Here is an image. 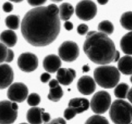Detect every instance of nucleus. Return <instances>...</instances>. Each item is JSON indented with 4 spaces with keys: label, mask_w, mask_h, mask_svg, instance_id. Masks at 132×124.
I'll return each mask as SVG.
<instances>
[{
    "label": "nucleus",
    "mask_w": 132,
    "mask_h": 124,
    "mask_svg": "<svg viewBox=\"0 0 132 124\" xmlns=\"http://www.w3.org/2000/svg\"><path fill=\"white\" fill-rule=\"evenodd\" d=\"M24 40L34 47H45L54 42L61 30L59 8L55 4L37 6L27 12L21 24Z\"/></svg>",
    "instance_id": "1"
},
{
    "label": "nucleus",
    "mask_w": 132,
    "mask_h": 124,
    "mask_svg": "<svg viewBox=\"0 0 132 124\" xmlns=\"http://www.w3.org/2000/svg\"><path fill=\"white\" fill-rule=\"evenodd\" d=\"M83 50L92 61L101 65L113 62L116 53V45L108 35L97 31L86 34Z\"/></svg>",
    "instance_id": "2"
},
{
    "label": "nucleus",
    "mask_w": 132,
    "mask_h": 124,
    "mask_svg": "<svg viewBox=\"0 0 132 124\" xmlns=\"http://www.w3.org/2000/svg\"><path fill=\"white\" fill-rule=\"evenodd\" d=\"M94 76V80L99 86L110 89L119 83L121 74L118 68L115 66L102 65L95 68Z\"/></svg>",
    "instance_id": "3"
},
{
    "label": "nucleus",
    "mask_w": 132,
    "mask_h": 124,
    "mask_svg": "<svg viewBox=\"0 0 132 124\" xmlns=\"http://www.w3.org/2000/svg\"><path fill=\"white\" fill-rule=\"evenodd\" d=\"M109 114L115 124H130L132 121V105L122 99H116L110 107Z\"/></svg>",
    "instance_id": "4"
},
{
    "label": "nucleus",
    "mask_w": 132,
    "mask_h": 124,
    "mask_svg": "<svg viewBox=\"0 0 132 124\" xmlns=\"http://www.w3.org/2000/svg\"><path fill=\"white\" fill-rule=\"evenodd\" d=\"M111 105V96L108 92L101 90L93 96L90 103L92 111L96 114L106 112Z\"/></svg>",
    "instance_id": "5"
},
{
    "label": "nucleus",
    "mask_w": 132,
    "mask_h": 124,
    "mask_svg": "<svg viewBox=\"0 0 132 124\" xmlns=\"http://www.w3.org/2000/svg\"><path fill=\"white\" fill-rule=\"evenodd\" d=\"M18 105L9 100L0 102V124H12L18 117Z\"/></svg>",
    "instance_id": "6"
},
{
    "label": "nucleus",
    "mask_w": 132,
    "mask_h": 124,
    "mask_svg": "<svg viewBox=\"0 0 132 124\" xmlns=\"http://www.w3.org/2000/svg\"><path fill=\"white\" fill-rule=\"evenodd\" d=\"M97 12V5L92 0H81L76 5V15L81 20H91L96 16Z\"/></svg>",
    "instance_id": "7"
},
{
    "label": "nucleus",
    "mask_w": 132,
    "mask_h": 124,
    "mask_svg": "<svg viewBox=\"0 0 132 124\" xmlns=\"http://www.w3.org/2000/svg\"><path fill=\"white\" fill-rule=\"evenodd\" d=\"M58 53L61 59L67 62H72L78 58L79 48L74 41H66L59 46Z\"/></svg>",
    "instance_id": "8"
},
{
    "label": "nucleus",
    "mask_w": 132,
    "mask_h": 124,
    "mask_svg": "<svg viewBox=\"0 0 132 124\" xmlns=\"http://www.w3.org/2000/svg\"><path fill=\"white\" fill-rule=\"evenodd\" d=\"M28 89L25 84L15 82L9 86L7 90V97L11 102L21 103L27 98Z\"/></svg>",
    "instance_id": "9"
},
{
    "label": "nucleus",
    "mask_w": 132,
    "mask_h": 124,
    "mask_svg": "<svg viewBox=\"0 0 132 124\" xmlns=\"http://www.w3.org/2000/svg\"><path fill=\"white\" fill-rule=\"evenodd\" d=\"M18 65L23 72H33L38 67V58L33 53H22L18 59Z\"/></svg>",
    "instance_id": "10"
},
{
    "label": "nucleus",
    "mask_w": 132,
    "mask_h": 124,
    "mask_svg": "<svg viewBox=\"0 0 132 124\" xmlns=\"http://www.w3.org/2000/svg\"><path fill=\"white\" fill-rule=\"evenodd\" d=\"M14 71L9 65L0 64V89H5L10 86L14 80Z\"/></svg>",
    "instance_id": "11"
},
{
    "label": "nucleus",
    "mask_w": 132,
    "mask_h": 124,
    "mask_svg": "<svg viewBox=\"0 0 132 124\" xmlns=\"http://www.w3.org/2000/svg\"><path fill=\"white\" fill-rule=\"evenodd\" d=\"M78 90L84 95H90L96 89V82L89 76H83L77 81Z\"/></svg>",
    "instance_id": "12"
},
{
    "label": "nucleus",
    "mask_w": 132,
    "mask_h": 124,
    "mask_svg": "<svg viewBox=\"0 0 132 124\" xmlns=\"http://www.w3.org/2000/svg\"><path fill=\"white\" fill-rule=\"evenodd\" d=\"M61 59L55 54H49L43 59V65L45 71L48 73H54L61 68Z\"/></svg>",
    "instance_id": "13"
},
{
    "label": "nucleus",
    "mask_w": 132,
    "mask_h": 124,
    "mask_svg": "<svg viewBox=\"0 0 132 124\" xmlns=\"http://www.w3.org/2000/svg\"><path fill=\"white\" fill-rule=\"evenodd\" d=\"M76 77V72L72 68H60L57 71V80L63 85H69Z\"/></svg>",
    "instance_id": "14"
},
{
    "label": "nucleus",
    "mask_w": 132,
    "mask_h": 124,
    "mask_svg": "<svg viewBox=\"0 0 132 124\" xmlns=\"http://www.w3.org/2000/svg\"><path fill=\"white\" fill-rule=\"evenodd\" d=\"M68 107L73 108L77 114H80L88 109L90 102L86 98H75L69 101Z\"/></svg>",
    "instance_id": "15"
},
{
    "label": "nucleus",
    "mask_w": 132,
    "mask_h": 124,
    "mask_svg": "<svg viewBox=\"0 0 132 124\" xmlns=\"http://www.w3.org/2000/svg\"><path fill=\"white\" fill-rule=\"evenodd\" d=\"M45 111L43 108L33 107L30 109L27 113V120L30 124H42L41 113Z\"/></svg>",
    "instance_id": "16"
},
{
    "label": "nucleus",
    "mask_w": 132,
    "mask_h": 124,
    "mask_svg": "<svg viewBox=\"0 0 132 124\" xmlns=\"http://www.w3.org/2000/svg\"><path fill=\"white\" fill-rule=\"evenodd\" d=\"M118 70L125 75L132 74V56L126 55L118 61Z\"/></svg>",
    "instance_id": "17"
},
{
    "label": "nucleus",
    "mask_w": 132,
    "mask_h": 124,
    "mask_svg": "<svg viewBox=\"0 0 132 124\" xmlns=\"http://www.w3.org/2000/svg\"><path fill=\"white\" fill-rule=\"evenodd\" d=\"M0 40L7 47H12L16 44L18 37L12 30H5L0 34Z\"/></svg>",
    "instance_id": "18"
},
{
    "label": "nucleus",
    "mask_w": 132,
    "mask_h": 124,
    "mask_svg": "<svg viewBox=\"0 0 132 124\" xmlns=\"http://www.w3.org/2000/svg\"><path fill=\"white\" fill-rule=\"evenodd\" d=\"M73 12V6L68 3H63L59 8V18L63 21H68L72 16Z\"/></svg>",
    "instance_id": "19"
},
{
    "label": "nucleus",
    "mask_w": 132,
    "mask_h": 124,
    "mask_svg": "<svg viewBox=\"0 0 132 124\" xmlns=\"http://www.w3.org/2000/svg\"><path fill=\"white\" fill-rule=\"evenodd\" d=\"M121 50L127 55H132V31L122 36L120 41Z\"/></svg>",
    "instance_id": "20"
},
{
    "label": "nucleus",
    "mask_w": 132,
    "mask_h": 124,
    "mask_svg": "<svg viewBox=\"0 0 132 124\" xmlns=\"http://www.w3.org/2000/svg\"><path fill=\"white\" fill-rule=\"evenodd\" d=\"M114 94L119 99H125L127 98L129 91V85L126 83H121L115 87Z\"/></svg>",
    "instance_id": "21"
},
{
    "label": "nucleus",
    "mask_w": 132,
    "mask_h": 124,
    "mask_svg": "<svg viewBox=\"0 0 132 124\" xmlns=\"http://www.w3.org/2000/svg\"><path fill=\"white\" fill-rule=\"evenodd\" d=\"M63 96V90L60 85L50 88L48 98L50 101L57 102L60 100Z\"/></svg>",
    "instance_id": "22"
},
{
    "label": "nucleus",
    "mask_w": 132,
    "mask_h": 124,
    "mask_svg": "<svg viewBox=\"0 0 132 124\" xmlns=\"http://www.w3.org/2000/svg\"><path fill=\"white\" fill-rule=\"evenodd\" d=\"M6 26L10 30H17L20 25V18L18 15H10L5 19Z\"/></svg>",
    "instance_id": "23"
},
{
    "label": "nucleus",
    "mask_w": 132,
    "mask_h": 124,
    "mask_svg": "<svg viewBox=\"0 0 132 124\" xmlns=\"http://www.w3.org/2000/svg\"><path fill=\"white\" fill-rule=\"evenodd\" d=\"M121 26L128 30H132V12L123 13L120 19Z\"/></svg>",
    "instance_id": "24"
},
{
    "label": "nucleus",
    "mask_w": 132,
    "mask_h": 124,
    "mask_svg": "<svg viewBox=\"0 0 132 124\" xmlns=\"http://www.w3.org/2000/svg\"><path fill=\"white\" fill-rule=\"evenodd\" d=\"M98 30L106 35H111L114 30V27L111 21L104 20L102 21L98 25Z\"/></svg>",
    "instance_id": "25"
},
{
    "label": "nucleus",
    "mask_w": 132,
    "mask_h": 124,
    "mask_svg": "<svg viewBox=\"0 0 132 124\" xmlns=\"http://www.w3.org/2000/svg\"><path fill=\"white\" fill-rule=\"evenodd\" d=\"M85 124H110L108 120L105 117L101 115L92 116L86 121Z\"/></svg>",
    "instance_id": "26"
},
{
    "label": "nucleus",
    "mask_w": 132,
    "mask_h": 124,
    "mask_svg": "<svg viewBox=\"0 0 132 124\" xmlns=\"http://www.w3.org/2000/svg\"><path fill=\"white\" fill-rule=\"evenodd\" d=\"M41 102V97L37 93H31L27 96V103L30 106L36 107Z\"/></svg>",
    "instance_id": "27"
},
{
    "label": "nucleus",
    "mask_w": 132,
    "mask_h": 124,
    "mask_svg": "<svg viewBox=\"0 0 132 124\" xmlns=\"http://www.w3.org/2000/svg\"><path fill=\"white\" fill-rule=\"evenodd\" d=\"M76 114H77L76 111L73 109L72 107H68V108H67L65 109L64 112V117L66 120H70L71 119L73 118L75 116H76Z\"/></svg>",
    "instance_id": "28"
},
{
    "label": "nucleus",
    "mask_w": 132,
    "mask_h": 124,
    "mask_svg": "<svg viewBox=\"0 0 132 124\" xmlns=\"http://www.w3.org/2000/svg\"><path fill=\"white\" fill-rule=\"evenodd\" d=\"M8 48L6 45L0 42V64L5 61L6 55H7Z\"/></svg>",
    "instance_id": "29"
},
{
    "label": "nucleus",
    "mask_w": 132,
    "mask_h": 124,
    "mask_svg": "<svg viewBox=\"0 0 132 124\" xmlns=\"http://www.w3.org/2000/svg\"><path fill=\"white\" fill-rule=\"evenodd\" d=\"M77 33L81 35V36H84V35L86 34L88 32V27L87 25L82 23V24H80L77 27Z\"/></svg>",
    "instance_id": "30"
},
{
    "label": "nucleus",
    "mask_w": 132,
    "mask_h": 124,
    "mask_svg": "<svg viewBox=\"0 0 132 124\" xmlns=\"http://www.w3.org/2000/svg\"><path fill=\"white\" fill-rule=\"evenodd\" d=\"M47 0H27L30 5L34 7L40 6L45 4Z\"/></svg>",
    "instance_id": "31"
},
{
    "label": "nucleus",
    "mask_w": 132,
    "mask_h": 124,
    "mask_svg": "<svg viewBox=\"0 0 132 124\" xmlns=\"http://www.w3.org/2000/svg\"><path fill=\"white\" fill-rule=\"evenodd\" d=\"M14 58V53L12 50L10 49H8L7 50V55H6V59H5V62L7 63H10V62L12 61Z\"/></svg>",
    "instance_id": "32"
},
{
    "label": "nucleus",
    "mask_w": 132,
    "mask_h": 124,
    "mask_svg": "<svg viewBox=\"0 0 132 124\" xmlns=\"http://www.w3.org/2000/svg\"><path fill=\"white\" fill-rule=\"evenodd\" d=\"M45 124H67L66 121L62 118H57L51 120Z\"/></svg>",
    "instance_id": "33"
},
{
    "label": "nucleus",
    "mask_w": 132,
    "mask_h": 124,
    "mask_svg": "<svg viewBox=\"0 0 132 124\" xmlns=\"http://www.w3.org/2000/svg\"><path fill=\"white\" fill-rule=\"evenodd\" d=\"M3 10L5 12H10L13 10V5L10 2H5L3 5Z\"/></svg>",
    "instance_id": "34"
},
{
    "label": "nucleus",
    "mask_w": 132,
    "mask_h": 124,
    "mask_svg": "<svg viewBox=\"0 0 132 124\" xmlns=\"http://www.w3.org/2000/svg\"><path fill=\"white\" fill-rule=\"evenodd\" d=\"M51 119V116H50V114L48 112H45V111L42 112L41 113V120H42L43 122L45 123L49 122Z\"/></svg>",
    "instance_id": "35"
},
{
    "label": "nucleus",
    "mask_w": 132,
    "mask_h": 124,
    "mask_svg": "<svg viewBox=\"0 0 132 124\" xmlns=\"http://www.w3.org/2000/svg\"><path fill=\"white\" fill-rule=\"evenodd\" d=\"M50 78H51V76L48 72H44L40 76V80L43 83H47L50 80Z\"/></svg>",
    "instance_id": "36"
},
{
    "label": "nucleus",
    "mask_w": 132,
    "mask_h": 124,
    "mask_svg": "<svg viewBox=\"0 0 132 124\" xmlns=\"http://www.w3.org/2000/svg\"><path fill=\"white\" fill-rule=\"evenodd\" d=\"M64 27L65 28V29L67 30H71L73 28V23L72 22L69 21H66L64 24Z\"/></svg>",
    "instance_id": "37"
},
{
    "label": "nucleus",
    "mask_w": 132,
    "mask_h": 124,
    "mask_svg": "<svg viewBox=\"0 0 132 124\" xmlns=\"http://www.w3.org/2000/svg\"><path fill=\"white\" fill-rule=\"evenodd\" d=\"M48 85H49V87L51 88V87H54L59 85V81H58L57 80H55V79H52V80H51L50 81H49Z\"/></svg>",
    "instance_id": "38"
},
{
    "label": "nucleus",
    "mask_w": 132,
    "mask_h": 124,
    "mask_svg": "<svg viewBox=\"0 0 132 124\" xmlns=\"http://www.w3.org/2000/svg\"><path fill=\"white\" fill-rule=\"evenodd\" d=\"M127 98L128 99V100L130 101V103L132 104V87L130 89H129V91L128 92Z\"/></svg>",
    "instance_id": "39"
},
{
    "label": "nucleus",
    "mask_w": 132,
    "mask_h": 124,
    "mask_svg": "<svg viewBox=\"0 0 132 124\" xmlns=\"http://www.w3.org/2000/svg\"><path fill=\"white\" fill-rule=\"evenodd\" d=\"M120 59V52L118 51V50H116V56H115V59L113 61L116 62L118 61L119 59Z\"/></svg>",
    "instance_id": "40"
},
{
    "label": "nucleus",
    "mask_w": 132,
    "mask_h": 124,
    "mask_svg": "<svg viewBox=\"0 0 132 124\" xmlns=\"http://www.w3.org/2000/svg\"><path fill=\"white\" fill-rule=\"evenodd\" d=\"M90 70V68L88 66V65H85L82 67V72H88Z\"/></svg>",
    "instance_id": "41"
},
{
    "label": "nucleus",
    "mask_w": 132,
    "mask_h": 124,
    "mask_svg": "<svg viewBox=\"0 0 132 124\" xmlns=\"http://www.w3.org/2000/svg\"><path fill=\"white\" fill-rule=\"evenodd\" d=\"M97 2L99 3L100 5H105V4H106L107 3H108V0H97Z\"/></svg>",
    "instance_id": "42"
},
{
    "label": "nucleus",
    "mask_w": 132,
    "mask_h": 124,
    "mask_svg": "<svg viewBox=\"0 0 132 124\" xmlns=\"http://www.w3.org/2000/svg\"><path fill=\"white\" fill-rule=\"evenodd\" d=\"M9 1H11L14 3H19V2H21V1H23V0H9Z\"/></svg>",
    "instance_id": "43"
},
{
    "label": "nucleus",
    "mask_w": 132,
    "mask_h": 124,
    "mask_svg": "<svg viewBox=\"0 0 132 124\" xmlns=\"http://www.w3.org/2000/svg\"><path fill=\"white\" fill-rule=\"evenodd\" d=\"M51 1H54V2H60V1H63V0H51Z\"/></svg>",
    "instance_id": "44"
},
{
    "label": "nucleus",
    "mask_w": 132,
    "mask_h": 124,
    "mask_svg": "<svg viewBox=\"0 0 132 124\" xmlns=\"http://www.w3.org/2000/svg\"><path fill=\"white\" fill-rule=\"evenodd\" d=\"M130 81H131V83H132V75H131V77H130Z\"/></svg>",
    "instance_id": "45"
},
{
    "label": "nucleus",
    "mask_w": 132,
    "mask_h": 124,
    "mask_svg": "<svg viewBox=\"0 0 132 124\" xmlns=\"http://www.w3.org/2000/svg\"><path fill=\"white\" fill-rule=\"evenodd\" d=\"M19 124H28L27 123H19Z\"/></svg>",
    "instance_id": "46"
},
{
    "label": "nucleus",
    "mask_w": 132,
    "mask_h": 124,
    "mask_svg": "<svg viewBox=\"0 0 132 124\" xmlns=\"http://www.w3.org/2000/svg\"><path fill=\"white\" fill-rule=\"evenodd\" d=\"M130 124H132V121H131V123H130Z\"/></svg>",
    "instance_id": "47"
}]
</instances>
